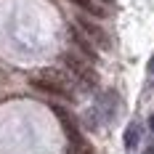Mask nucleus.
I'll return each instance as SVG.
<instances>
[{
	"label": "nucleus",
	"instance_id": "1a4fd4ad",
	"mask_svg": "<svg viewBox=\"0 0 154 154\" xmlns=\"http://www.w3.org/2000/svg\"><path fill=\"white\" fill-rule=\"evenodd\" d=\"M149 130L154 133V114H149Z\"/></svg>",
	"mask_w": 154,
	"mask_h": 154
},
{
	"label": "nucleus",
	"instance_id": "0eeeda50",
	"mask_svg": "<svg viewBox=\"0 0 154 154\" xmlns=\"http://www.w3.org/2000/svg\"><path fill=\"white\" fill-rule=\"evenodd\" d=\"M72 5H77V8H82V11H88V14H93L96 19H104L106 16V11L101 8V5H96L93 0H69Z\"/></svg>",
	"mask_w": 154,
	"mask_h": 154
},
{
	"label": "nucleus",
	"instance_id": "20e7f679",
	"mask_svg": "<svg viewBox=\"0 0 154 154\" xmlns=\"http://www.w3.org/2000/svg\"><path fill=\"white\" fill-rule=\"evenodd\" d=\"M77 24H80V29L85 32V35H88L91 40H96V43H98L101 48H109V37L104 35V29H101L98 24H93V21H88L85 16H80V19H77Z\"/></svg>",
	"mask_w": 154,
	"mask_h": 154
},
{
	"label": "nucleus",
	"instance_id": "39448f33",
	"mask_svg": "<svg viewBox=\"0 0 154 154\" xmlns=\"http://www.w3.org/2000/svg\"><path fill=\"white\" fill-rule=\"evenodd\" d=\"M114 106H117V93H112V91L104 93V96H101V104H98L104 120H112V117H114Z\"/></svg>",
	"mask_w": 154,
	"mask_h": 154
},
{
	"label": "nucleus",
	"instance_id": "6e6552de",
	"mask_svg": "<svg viewBox=\"0 0 154 154\" xmlns=\"http://www.w3.org/2000/svg\"><path fill=\"white\" fill-rule=\"evenodd\" d=\"M136 143H138V125L130 122V125H128V130H125V146H128V149H133Z\"/></svg>",
	"mask_w": 154,
	"mask_h": 154
},
{
	"label": "nucleus",
	"instance_id": "9b49d317",
	"mask_svg": "<svg viewBox=\"0 0 154 154\" xmlns=\"http://www.w3.org/2000/svg\"><path fill=\"white\" fill-rule=\"evenodd\" d=\"M143 154H154V143H152V146H149V149H146Z\"/></svg>",
	"mask_w": 154,
	"mask_h": 154
},
{
	"label": "nucleus",
	"instance_id": "f8f14e48",
	"mask_svg": "<svg viewBox=\"0 0 154 154\" xmlns=\"http://www.w3.org/2000/svg\"><path fill=\"white\" fill-rule=\"evenodd\" d=\"M101 3H114V0H101Z\"/></svg>",
	"mask_w": 154,
	"mask_h": 154
},
{
	"label": "nucleus",
	"instance_id": "f257e3e1",
	"mask_svg": "<svg viewBox=\"0 0 154 154\" xmlns=\"http://www.w3.org/2000/svg\"><path fill=\"white\" fill-rule=\"evenodd\" d=\"M37 91L51 93V96H59L66 101H75V88H72V77L59 72V69H40L37 75H32L29 80Z\"/></svg>",
	"mask_w": 154,
	"mask_h": 154
},
{
	"label": "nucleus",
	"instance_id": "9d476101",
	"mask_svg": "<svg viewBox=\"0 0 154 154\" xmlns=\"http://www.w3.org/2000/svg\"><path fill=\"white\" fill-rule=\"evenodd\" d=\"M149 75H154V56H152V61H149Z\"/></svg>",
	"mask_w": 154,
	"mask_h": 154
},
{
	"label": "nucleus",
	"instance_id": "7ed1b4c3",
	"mask_svg": "<svg viewBox=\"0 0 154 154\" xmlns=\"http://www.w3.org/2000/svg\"><path fill=\"white\" fill-rule=\"evenodd\" d=\"M61 61L66 64V69L72 72V77H75L77 82H82L85 88H96V85H98V75H96V69H93L88 61L77 59L75 53H64Z\"/></svg>",
	"mask_w": 154,
	"mask_h": 154
},
{
	"label": "nucleus",
	"instance_id": "f03ea898",
	"mask_svg": "<svg viewBox=\"0 0 154 154\" xmlns=\"http://www.w3.org/2000/svg\"><path fill=\"white\" fill-rule=\"evenodd\" d=\"M53 112H56V117H59V122H61L64 133H66V138H69V149H72V154H96V149L82 138L80 128H77L75 120H72V114H69L66 109H61V106H53Z\"/></svg>",
	"mask_w": 154,
	"mask_h": 154
},
{
	"label": "nucleus",
	"instance_id": "423d86ee",
	"mask_svg": "<svg viewBox=\"0 0 154 154\" xmlns=\"http://www.w3.org/2000/svg\"><path fill=\"white\" fill-rule=\"evenodd\" d=\"M72 40H75V45L82 51V56H85V61H96V51H93V45L80 35V32H72Z\"/></svg>",
	"mask_w": 154,
	"mask_h": 154
}]
</instances>
